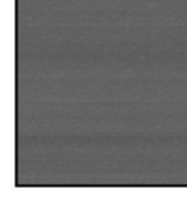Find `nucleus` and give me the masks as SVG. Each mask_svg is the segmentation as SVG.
<instances>
[]
</instances>
